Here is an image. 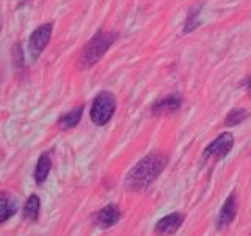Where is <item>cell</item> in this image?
Segmentation results:
<instances>
[{"mask_svg": "<svg viewBox=\"0 0 251 236\" xmlns=\"http://www.w3.org/2000/svg\"><path fill=\"white\" fill-rule=\"evenodd\" d=\"M115 33L112 31H98L88 43L83 46V49L78 57V65L82 68H90L104 57V54L110 49V46L115 41Z\"/></svg>", "mask_w": 251, "mask_h": 236, "instance_id": "cell-2", "label": "cell"}, {"mask_svg": "<svg viewBox=\"0 0 251 236\" xmlns=\"http://www.w3.org/2000/svg\"><path fill=\"white\" fill-rule=\"evenodd\" d=\"M250 117L247 109H232L225 118V126H237Z\"/></svg>", "mask_w": 251, "mask_h": 236, "instance_id": "cell-14", "label": "cell"}, {"mask_svg": "<svg viewBox=\"0 0 251 236\" xmlns=\"http://www.w3.org/2000/svg\"><path fill=\"white\" fill-rule=\"evenodd\" d=\"M18 212V203L10 194L0 192V224L10 220Z\"/></svg>", "mask_w": 251, "mask_h": 236, "instance_id": "cell-11", "label": "cell"}, {"mask_svg": "<svg viewBox=\"0 0 251 236\" xmlns=\"http://www.w3.org/2000/svg\"><path fill=\"white\" fill-rule=\"evenodd\" d=\"M200 11H201V5L192 8L190 13H188L187 21H185V27H184L185 33H190V31L198 29V26H200V14H201Z\"/></svg>", "mask_w": 251, "mask_h": 236, "instance_id": "cell-15", "label": "cell"}, {"mask_svg": "<svg viewBox=\"0 0 251 236\" xmlns=\"http://www.w3.org/2000/svg\"><path fill=\"white\" fill-rule=\"evenodd\" d=\"M247 87H248V91H250V94H251V77L247 81Z\"/></svg>", "mask_w": 251, "mask_h": 236, "instance_id": "cell-16", "label": "cell"}, {"mask_svg": "<svg viewBox=\"0 0 251 236\" xmlns=\"http://www.w3.org/2000/svg\"><path fill=\"white\" fill-rule=\"evenodd\" d=\"M82 115H83V106H78L73 110H69V112L63 114L60 118H58V126L61 129H73L78 124V121L82 120Z\"/></svg>", "mask_w": 251, "mask_h": 236, "instance_id": "cell-12", "label": "cell"}, {"mask_svg": "<svg viewBox=\"0 0 251 236\" xmlns=\"http://www.w3.org/2000/svg\"><path fill=\"white\" fill-rule=\"evenodd\" d=\"M50 169H52V157L49 153H43L41 156L38 157V162H36V167H35V183L38 186H41L46 183L47 177H49L50 173Z\"/></svg>", "mask_w": 251, "mask_h": 236, "instance_id": "cell-9", "label": "cell"}, {"mask_svg": "<svg viewBox=\"0 0 251 236\" xmlns=\"http://www.w3.org/2000/svg\"><path fill=\"white\" fill-rule=\"evenodd\" d=\"M182 104V99L180 96H176V94H170L167 98H162L155 102L152 106V114L155 115H162V114H171L176 112V110Z\"/></svg>", "mask_w": 251, "mask_h": 236, "instance_id": "cell-10", "label": "cell"}, {"mask_svg": "<svg viewBox=\"0 0 251 236\" xmlns=\"http://www.w3.org/2000/svg\"><path fill=\"white\" fill-rule=\"evenodd\" d=\"M168 157L160 153H151L145 156L143 159L138 161L127 173L124 181V186L130 191H141L151 186L154 181L159 178L167 165Z\"/></svg>", "mask_w": 251, "mask_h": 236, "instance_id": "cell-1", "label": "cell"}, {"mask_svg": "<svg viewBox=\"0 0 251 236\" xmlns=\"http://www.w3.org/2000/svg\"><path fill=\"white\" fill-rule=\"evenodd\" d=\"M184 219H185V216L182 212H171V214L162 217L159 222L155 224L154 230L157 235H162V236L175 235L180 228V225L184 224Z\"/></svg>", "mask_w": 251, "mask_h": 236, "instance_id": "cell-7", "label": "cell"}, {"mask_svg": "<svg viewBox=\"0 0 251 236\" xmlns=\"http://www.w3.org/2000/svg\"><path fill=\"white\" fill-rule=\"evenodd\" d=\"M235 214H237V195H235V192H232L225 200L223 206L217 216L215 224L218 230H223V228L229 227L232 224V220L235 219Z\"/></svg>", "mask_w": 251, "mask_h": 236, "instance_id": "cell-6", "label": "cell"}, {"mask_svg": "<svg viewBox=\"0 0 251 236\" xmlns=\"http://www.w3.org/2000/svg\"><path fill=\"white\" fill-rule=\"evenodd\" d=\"M120 219H121L120 208H118L116 205L110 203L94 214V224H96L99 228H110L120 222Z\"/></svg>", "mask_w": 251, "mask_h": 236, "instance_id": "cell-8", "label": "cell"}, {"mask_svg": "<svg viewBox=\"0 0 251 236\" xmlns=\"http://www.w3.org/2000/svg\"><path fill=\"white\" fill-rule=\"evenodd\" d=\"M232 147H234V136L231 132H223V134H220L214 142H210V144L207 145V148L204 149L202 159L204 161L222 159V157H225L227 153L231 151Z\"/></svg>", "mask_w": 251, "mask_h": 236, "instance_id": "cell-5", "label": "cell"}, {"mask_svg": "<svg viewBox=\"0 0 251 236\" xmlns=\"http://www.w3.org/2000/svg\"><path fill=\"white\" fill-rule=\"evenodd\" d=\"M115 109H116V101L113 94L110 91H100L91 104V110H90L91 121L96 126H105L112 120Z\"/></svg>", "mask_w": 251, "mask_h": 236, "instance_id": "cell-3", "label": "cell"}, {"mask_svg": "<svg viewBox=\"0 0 251 236\" xmlns=\"http://www.w3.org/2000/svg\"><path fill=\"white\" fill-rule=\"evenodd\" d=\"M52 31H53V24L47 22V24H43V26H39L38 29H35L33 33L30 35L28 52H30L31 59H33V60H36L39 55L43 54V51L46 49V46L49 44Z\"/></svg>", "mask_w": 251, "mask_h": 236, "instance_id": "cell-4", "label": "cell"}, {"mask_svg": "<svg viewBox=\"0 0 251 236\" xmlns=\"http://www.w3.org/2000/svg\"><path fill=\"white\" fill-rule=\"evenodd\" d=\"M39 211H41V200H39V197L36 194H31L25 205H24V219L27 220H31V222H35L39 217Z\"/></svg>", "mask_w": 251, "mask_h": 236, "instance_id": "cell-13", "label": "cell"}]
</instances>
